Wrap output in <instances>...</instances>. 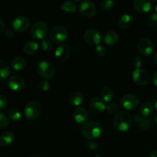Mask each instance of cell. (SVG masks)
I'll return each instance as SVG.
<instances>
[{"label": "cell", "mask_w": 157, "mask_h": 157, "mask_svg": "<svg viewBox=\"0 0 157 157\" xmlns=\"http://www.w3.org/2000/svg\"><path fill=\"white\" fill-rule=\"evenodd\" d=\"M83 135L89 140H93L98 139L102 135L104 132V128L102 125L98 122L90 121L84 123L81 129Z\"/></svg>", "instance_id": "6da1fadb"}, {"label": "cell", "mask_w": 157, "mask_h": 157, "mask_svg": "<svg viewBox=\"0 0 157 157\" xmlns=\"http://www.w3.org/2000/svg\"><path fill=\"white\" fill-rule=\"evenodd\" d=\"M113 126L120 132H126L130 127L132 123V117L130 113L122 111L116 114L113 120Z\"/></svg>", "instance_id": "7a4b0ae2"}, {"label": "cell", "mask_w": 157, "mask_h": 157, "mask_svg": "<svg viewBox=\"0 0 157 157\" xmlns=\"http://www.w3.org/2000/svg\"><path fill=\"white\" fill-rule=\"evenodd\" d=\"M41 110H42L41 105L38 102L32 100L29 102L25 107V117L29 120H35L41 115Z\"/></svg>", "instance_id": "3957f363"}, {"label": "cell", "mask_w": 157, "mask_h": 157, "mask_svg": "<svg viewBox=\"0 0 157 157\" xmlns=\"http://www.w3.org/2000/svg\"><path fill=\"white\" fill-rule=\"evenodd\" d=\"M50 38L53 42L58 44L66 41L68 37V32L65 27L61 26H55L50 31Z\"/></svg>", "instance_id": "277c9868"}, {"label": "cell", "mask_w": 157, "mask_h": 157, "mask_svg": "<svg viewBox=\"0 0 157 157\" xmlns=\"http://www.w3.org/2000/svg\"><path fill=\"white\" fill-rule=\"evenodd\" d=\"M37 72L40 76L45 79H50L55 75V68L51 62L42 61L37 66Z\"/></svg>", "instance_id": "5b68a950"}, {"label": "cell", "mask_w": 157, "mask_h": 157, "mask_svg": "<svg viewBox=\"0 0 157 157\" xmlns=\"http://www.w3.org/2000/svg\"><path fill=\"white\" fill-rule=\"evenodd\" d=\"M48 26L42 21L36 22L31 28V35L35 39H43L47 35Z\"/></svg>", "instance_id": "8992f818"}, {"label": "cell", "mask_w": 157, "mask_h": 157, "mask_svg": "<svg viewBox=\"0 0 157 157\" xmlns=\"http://www.w3.org/2000/svg\"><path fill=\"white\" fill-rule=\"evenodd\" d=\"M84 38L87 43L90 46L101 45L103 40L102 35L98 30L95 29H89L84 32Z\"/></svg>", "instance_id": "52a82bcc"}, {"label": "cell", "mask_w": 157, "mask_h": 157, "mask_svg": "<svg viewBox=\"0 0 157 157\" xmlns=\"http://www.w3.org/2000/svg\"><path fill=\"white\" fill-rule=\"evenodd\" d=\"M137 48L139 52L144 55H150L154 52V45L148 38H142L138 41Z\"/></svg>", "instance_id": "ba28073f"}, {"label": "cell", "mask_w": 157, "mask_h": 157, "mask_svg": "<svg viewBox=\"0 0 157 157\" xmlns=\"http://www.w3.org/2000/svg\"><path fill=\"white\" fill-rule=\"evenodd\" d=\"M132 78H133V81L139 86H145V85L148 84L150 78L147 71L141 69V68L136 69L133 71V74H132Z\"/></svg>", "instance_id": "9c48e42d"}, {"label": "cell", "mask_w": 157, "mask_h": 157, "mask_svg": "<svg viewBox=\"0 0 157 157\" xmlns=\"http://www.w3.org/2000/svg\"><path fill=\"white\" fill-rule=\"evenodd\" d=\"M96 6L92 2L89 0H84L79 5V12L83 16L90 18L96 14Z\"/></svg>", "instance_id": "30bf717a"}, {"label": "cell", "mask_w": 157, "mask_h": 157, "mask_svg": "<svg viewBox=\"0 0 157 157\" xmlns=\"http://www.w3.org/2000/svg\"><path fill=\"white\" fill-rule=\"evenodd\" d=\"M121 103L124 108L127 110H134L139 106V99L135 95L127 94L121 99Z\"/></svg>", "instance_id": "8fae6325"}, {"label": "cell", "mask_w": 157, "mask_h": 157, "mask_svg": "<svg viewBox=\"0 0 157 157\" xmlns=\"http://www.w3.org/2000/svg\"><path fill=\"white\" fill-rule=\"evenodd\" d=\"M30 22L29 19L25 16H18L12 22V28L14 30L18 32H23L27 30L29 27Z\"/></svg>", "instance_id": "7c38bea8"}, {"label": "cell", "mask_w": 157, "mask_h": 157, "mask_svg": "<svg viewBox=\"0 0 157 157\" xmlns=\"http://www.w3.org/2000/svg\"><path fill=\"white\" fill-rule=\"evenodd\" d=\"M153 2L152 0H134L133 8L137 12L141 14L147 13L151 10Z\"/></svg>", "instance_id": "4fadbf2b"}, {"label": "cell", "mask_w": 157, "mask_h": 157, "mask_svg": "<svg viewBox=\"0 0 157 157\" xmlns=\"http://www.w3.org/2000/svg\"><path fill=\"white\" fill-rule=\"evenodd\" d=\"M71 54V49L69 46L65 44L61 45L56 49L55 52V56L57 60L60 62H64L69 58Z\"/></svg>", "instance_id": "5bb4252c"}, {"label": "cell", "mask_w": 157, "mask_h": 157, "mask_svg": "<svg viewBox=\"0 0 157 157\" xmlns=\"http://www.w3.org/2000/svg\"><path fill=\"white\" fill-rule=\"evenodd\" d=\"M8 86L12 91H19L25 86V80L20 75H13L8 81Z\"/></svg>", "instance_id": "9a60e30c"}, {"label": "cell", "mask_w": 157, "mask_h": 157, "mask_svg": "<svg viewBox=\"0 0 157 157\" xmlns=\"http://www.w3.org/2000/svg\"><path fill=\"white\" fill-rule=\"evenodd\" d=\"M90 107L94 112L97 113H101L104 112L105 109H107V106L105 104V102L100 97H93L90 102Z\"/></svg>", "instance_id": "2e32d148"}, {"label": "cell", "mask_w": 157, "mask_h": 157, "mask_svg": "<svg viewBox=\"0 0 157 157\" xmlns=\"http://www.w3.org/2000/svg\"><path fill=\"white\" fill-rule=\"evenodd\" d=\"M134 121L136 122V125L138 126L139 129L142 131H147L151 129L152 127V122L150 119L147 117H144L140 115L136 114L134 115Z\"/></svg>", "instance_id": "e0dca14e"}, {"label": "cell", "mask_w": 157, "mask_h": 157, "mask_svg": "<svg viewBox=\"0 0 157 157\" xmlns=\"http://www.w3.org/2000/svg\"><path fill=\"white\" fill-rule=\"evenodd\" d=\"M72 117L77 123L81 124V123H84L87 121V118H88V112L84 108H77L74 110Z\"/></svg>", "instance_id": "ac0fdd59"}, {"label": "cell", "mask_w": 157, "mask_h": 157, "mask_svg": "<svg viewBox=\"0 0 157 157\" xmlns=\"http://www.w3.org/2000/svg\"><path fill=\"white\" fill-rule=\"evenodd\" d=\"M84 95L80 91L72 92L68 97V103L73 106H78L84 102Z\"/></svg>", "instance_id": "d6986e66"}, {"label": "cell", "mask_w": 157, "mask_h": 157, "mask_svg": "<svg viewBox=\"0 0 157 157\" xmlns=\"http://www.w3.org/2000/svg\"><path fill=\"white\" fill-rule=\"evenodd\" d=\"M133 18L130 14H124L118 19V26L121 29H127L133 25Z\"/></svg>", "instance_id": "ffe728a7"}, {"label": "cell", "mask_w": 157, "mask_h": 157, "mask_svg": "<svg viewBox=\"0 0 157 157\" xmlns=\"http://www.w3.org/2000/svg\"><path fill=\"white\" fill-rule=\"evenodd\" d=\"M14 139H15V135L13 132H9V131L4 132L0 135V146L6 147L12 144Z\"/></svg>", "instance_id": "44dd1931"}, {"label": "cell", "mask_w": 157, "mask_h": 157, "mask_svg": "<svg viewBox=\"0 0 157 157\" xmlns=\"http://www.w3.org/2000/svg\"><path fill=\"white\" fill-rule=\"evenodd\" d=\"M38 49V45L35 41H29L23 46V51L28 55H35Z\"/></svg>", "instance_id": "7402d4cb"}, {"label": "cell", "mask_w": 157, "mask_h": 157, "mask_svg": "<svg viewBox=\"0 0 157 157\" xmlns=\"http://www.w3.org/2000/svg\"><path fill=\"white\" fill-rule=\"evenodd\" d=\"M25 59L22 56H16L11 62V67L14 71H21L25 66Z\"/></svg>", "instance_id": "603a6c76"}, {"label": "cell", "mask_w": 157, "mask_h": 157, "mask_svg": "<svg viewBox=\"0 0 157 157\" xmlns=\"http://www.w3.org/2000/svg\"><path fill=\"white\" fill-rule=\"evenodd\" d=\"M118 38H119L118 34L116 32L110 31L104 35V42L107 46H113L117 42Z\"/></svg>", "instance_id": "cb8c5ba5"}, {"label": "cell", "mask_w": 157, "mask_h": 157, "mask_svg": "<svg viewBox=\"0 0 157 157\" xmlns=\"http://www.w3.org/2000/svg\"><path fill=\"white\" fill-rule=\"evenodd\" d=\"M153 109H154L153 105L150 102H145L140 106V112L142 116L148 117L149 115H151Z\"/></svg>", "instance_id": "d4e9b609"}, {"label": "cell", "mask_w": 157, "mask_h": 157, "mask_svg": "<svg viewBox=\"0 0 157 157\" xmlns=\"http://www.w3.org/2000/svg\"><path fill=\"white\" fill-rule=\"evenodd\" d=\"M10 74L9 65L3 59H0V80L6 79Z\"/></svg>", "instance_id": "484cf974"}, {"label": "cell", "mask_w": 157, "mask_h": 157, "mask_svg": "<svg viewBox=\"0 0 157 157\" xmlns=\"http://www.w3.org/2000/svg\"><path fill=\"white\" fill-rule=\"evenodd\" d=\"M100 94H101V99H102L105 103H110V102L113 99V91H112V89H110V88L107 87V86L103 87L102 89H101Z\"/></svg>", "instance_id": "4316f807"}, {"label": "cell", "mask_w": 157, "mask_h": 157, "mask_svg": "<svg viewBox=\"0 0 157 157\" xmlns=\"http://www.w3.org/2000/svg\"><path fill=\"white\" fill-rule=\"evenodd\" d=\"M61 9L66 13H74L77 10V6L71 1H66L61 5Z\"/></svg>", "instance_id": "83f0119b"}, {"label": "cell", "mask_w": 157, "mask_h": 157, "mask_svg": "<svg viewBox=\"0 0 157 157\" xmlns=\"http://www.w3.org/2000/svg\"><path fill=\"white\" fill-rule=\"evenodd\" d=\"M9 117L14 122H18L21 119V112L17 108H12L9 111Z\"/></svg>", "instance_id": "f1b7e54d"}, {"label": "cell", "mask_w": 157, "mask_h": 157, "mask_svg": "<svg viewBox=\"0 0 157 157\" xmlns=\"http://www.w3.org/2000/svg\"><path fill=\"white\" fill-rule=\"evenodd\" d=\"M114 5L113 0H103L101 2V8L104 11H110L113 9Z\"/></svg>", "instance_id": "f546056e"}, {"label": "cell", "mask_w": 157, "mask_h": 157, "mask_svg": "<svg viewBox=\"0 0 157 157\" xmlns=\"http://www.w3.org/2000/svg\"><path fill=\"white\" fill-rule=\"evenodd\" d=\"M147 23L151 28L157 27V14L156 12H152L147 18Z\"/></svg>", "instance_id": "4dcf8cb0"}, {"label": "cell", "mask_w": 157, "mask_h": 157, "mask_svg": "<svg viewBox=\"0 0 157 157\" xmlns=\"http://www.w3.org/2000/svg\"><path fill=\"white\" fill-rule=\"evenodd\" d=\"M9 124V121L6 114L0 112V129H5Z\"/></svg>", "instance_id": "1f68e13d"}, {"label": "cell", "mask_w": 157, "mask_h": 157, "mask_svg": "<svg viewBox=\"0 0 157 157\" xmlns=\"http://www.w3.org/2000/svg\"><path fill=\"white\" fill-rule=\"evenodd\" d=\"M41 47L45 52H48L52 49V42L48 39H42L41 42Z\"/></svg>", "instance_id": "d6a6232c"}, {"label": "cell", "mask_w": 157, "mask_h": 157, "mask_svg": "<svg viewBox=\"0 0 157 157\" xmlns=\"http://www.w3.org/2000/svg\"><path fill=\"white\" fill-rule=\"evenodd\" d=\"M38 87H39V89L41 92H47L50 89V83L48 81V79L44 78V79L41 80L40 82L39 85H38Z\"/></svg>", "instance_id": "836d02e7"}, {"label": "cell", "mask_w": 157, "mask_h": 157, "mask_svg": "<svg viewBox=\"0 0 157 157\" xmlns=\"http://www.w3.org/2000/svg\"><path fill=\"white\" fill-rule=\"evenodd\" d=\"M107 110L109 113L115 114L119 111V106H118V105L117 103H110L107 105Z\"/></svg>", "instance_id": "e575fe53"}, {"label": "cell", "mask_w": 157, "mask_h": 157, "mask_svg": "<svg viewBox=\"0 0 157 157\" xmlns=\"http://www.w3.org/2000/svg\"><path fill=\"white\" fill-rule=\"evenodd\" d=\"M143 60L139 55H136V56L133 57V60H132V65H133V67H135V69H140L142 66Z\"/></svg>", "instance_id": "d590c367"}, {"label": "cell", "mask_w": 157, "mask_h": 157, "mask_svg": "<svg viewBox=\"0 0 157 157\" xmlns=\"http://www.w3.org/2000/svg\"><path fill=\"white\" fill-rule=\"evenodd\" d=\"M95 52L99 56H104V55H105L107 50H106V48L104 46H101V45H98L95 48Z\"/></svg>", "instance_id": "8d00e7d4"}, {"label": "cell", "mask_w": 157, "mask_h": 157, "mask_svg": "<svg viewBox=\"0 0 157 157\" xmlns=\"http://www.w3.org/2000/svg\"><path fill=\"white\" fill-rule=\"evenodd\" d=\"M8 104V99L6 95H0V110L5 109Z\"/></svg>", "instance_id": "74e56055"}, {"label": "cell", "mask_w": 157, "mask_h": 157, "mask_svg": "<svg viewBox=\"0 0 157 157\" xmlns=\"http://www.w3.org/2000/svg\"><path fill=\"white\" fill-rule=\"evenodd\" d=\"M87 146L90 150H95V149L98 148V145H97V143L93 141L88 142V143H87Z\"/></svg>", "instance_id": "f35d334b"}, {"label": "cell", "mask_w": 157, "mask_h": 157, "mask_svg": "<svg viewBox=\"0 0 157 157\" xmlns=\"http://www.w3.org/2000/svg\"><path fill=\"white\" fill-rule=\"evenodd\" d=\"M5 28H6V26H5L4 21L0 18V33H2L5 30Z\"/></svg>", "instance_id": "ab89813d"}, {"label": "cell", "mask_w": 157, "mask_h": 157, "mask_svg": "<svg viewBox=\"0 0 157 157\" xmlns=\"http://www.w3.org/2000/svg\"><path fill=\"white\" fill-rule=\"evenodd\" d=\"M153 84H154V86L157 87V71L155 72L154 75H153Z\"/></svg>", "instance_id": "60d3db41"}, {"label": "cell", "mask_w": 157, "mask_h": 157, "mask_svg": "<svg viewBox=\"0 0 157 157\" xmlns=\"http://www.w3.org/2000/svg\"><path fill=\"white\" fill-rule=\"evenodd\" d=\"M149 157H157V150L152 151V152L150 153Z\"/></svg>", "instance_id": "b9f144b4"}, {"label": "cell", "mask_w": 157, "mask_h": 157, "mask_svg": "<svg viewBox=\"0 0 157 157\" xmlns=\"http://www.w3.org/2000/svg\"><path fill=\"white\" fill-rule=\"evenodd\" d=\"M153 62H154L155 64L157 65V52H155L154 55H153Z\"/></svg>", "instance_id": "7bdbcfd3"}, {"label": "cell", "mask_w": 157, "mask_h": 157, "mask_svg": "<svg viewBox=\"0 0 157 157\" xmlns=\"http://www.w3.org/2000/svg\"><path fill=\"white\" fill-rule=\"evenodd\" d=\"M153 107H154V109H156V112H157V99L156 100V101H155L154 104H153Z\"/></svg>", "instance_id": "ee69618b"}, {"label": "cell", "mask_w": 157, "mask_h": 157, "mask_svg": "<svg viewBox=\"0 0 157 157\" xmlns=\"http://www.w3.org/2000/svg\"><path fill=\"white\" fill-rule=\"evenodd\" d=\"M154 12H156V13L157 14V3H156V5L155 6V7H154Z\"/></svg>", "instance_id": "f6af8a7d"}, {"label": "cell", "mask_w": 157, "mask_h": 157, "mask_svg": "<svg viewBox=\"0 0 157 157\" xmlns=\"http://www.w3.org/2000/svg\"><path fill=\"white\" fill-rule=\"evenodd\" d=\"M94 157H103L102 155H95V156H94Z\"/></svg>", "instance_id": "bcb514c9"}, {"label": "cell", "mask_w": 157, "mask_h": 157, "mask_svg": "<svg viewBox=\"0 0 157 157\" xmlns=\"http://www.w3.org/2000/svg\"><path fill=\"white\" fill-rule=\"evenodd\" d=\"M155 122H156V123L157 124V115L156 117H155Z\"/></svg>", "instance_id": "7dc6e473"}, {"label": "cell", "mask_w": 157, "mask_h": 157, "mask_svg": "<svg viewBox=\"0 0 157 157\" xmlns=\"http://www.w3.org/2000/svg\"><path fill=\"white\" fill-rule=\"evenodd\" d=\"M75 1H77V2H79V1H81V0H75Z\"/></svg>", "instance_id": "c3c4849f"}, {"label": "cell", "mask_w": 157, "mask_h": 157, "mask_svg": "<svg viewBox=\"0 0 157 157\" xmlns=\"http://www.w3.org/2000/svg\"><path fill=\"white\" fill-rule=\"evenodd\" d=\"M0 157H3V156H0Z\"/></svg>", "instance_id": "681fc988"}]
</instances>
